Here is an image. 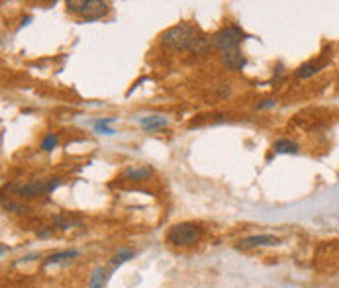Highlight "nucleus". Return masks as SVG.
I'll use <instances>...</instances> for the list:
<instances>
[{"instance_id": "f257e3e1", "label": "nucleus", "mask_w": 339, "mask_h": 288, "mask_svg": "<svg viewBox=\"0 0 339 288\" xmlns=\"http://www.w3.org/2000/svg\"><path fill=\"white\" fill-rule=\"evenodd\" d=\"M196 28L190 24H178V25H173L171 30H167L163 34V41L165 47H171V49H176V51H182V49H190V45H192V41L196 39Z\"/></svg>"}, {"instance_id": "f03ea898", "label": "nucleus", "mask_w": 339, "mask_h": 288, "mask_svg": "<svg viewBox=\"0 0 339 288\" xmlns=\"http://www.w3.org/2000/svg\"><path fill=\"white\" fill-rule=\"evenodd\" d=\"M202 231L196 224H190V222H182V224H176L169 229L167 233V239L173 243V245H178V247H187V245H194L198 243Z\"/></svg>"}, {"instance_id": "7ed1b4c3", "label": "nucleus", "mask_w": 339, "mask_h": 288, "mask_svg": "<svg viewBox=\"0 0 339 288\" xmlns=\"http://www.w3.org/2000/svg\"><path fill=\"white\" fill-rule=\"evenodd\" d=\"M67 8L71 12L81 14L85 20H98L108 12V4L102 0H69Z\"/></svg>"}, {"instance_id": "20e7f679", "label": "nucleus", "mask_w": 339, "mask_h": 288, "mask_svg": "<svg viewBox=\"0 0 339 288\" xmlns=\"http://www.w3.org/2000/svg\"><path fill=\"white\" fill-rule=\"evenodd\" d=\"M243 39H245V34L239 30L238 25H226L220 32H216L210 38V41H212V47H218L222 51H231L238 49V45Z\"/></svg>"}, {"instance_id": "39448f33", "label": "nucleus", "mask_w": 339, "mask_h": 288, "mask_svg": "<svg viewBox=\"0 0 339 288\" xmlns=\"http://www.w3.org/2000/svg\"><path fill=\"white\" fill-rule=\"evenodd\" d=\"M8 190H12L16 194L24 196V198H38L45 192H51V182L49 180H30L28 185H10Z\"/></svg>"}, {"instance_id": "423d86ee", "label": "nucleus", "mask_w": 339, "mask_h": 288, "mask_svg": "<svg viewBox=\"0 0 339 288\" xmlns=\"http://www.w3.org/2000/svg\"><path fill=\"white\" fill-rule=\"evenodd\" d=\"M280 239L275 235H269V233H261V235H251V238H245L239 245L243 249H251V247H265V245H278Z\"/></svg>"}, {"instance_id": "0eeeda50", "label": "nucleus", "mask_w": 339, "mask_h": 288, "mask_svg": "<svg viewBox=\"0 0 339 288\" xmlns=\"http://www.w3.org/2000/svg\"><path fill=\"white\" fill-rule=\"evenodd\" d=\"M222 63H224V67L229 69V71H239V69H243V67L247 65L245 57H243L238 49L224 51V53H222Z\"/></svg>"}, {"instance_id": "6e6552de", "label": "nucleus", "mask_w": 339, "mask_h": 288, "mask_svg": "<svg viewBox=\"0 0 339 288\" xmlns=\"http://www.w3.org/2000/svg\"><path fill=\"white\" fill-rule=\"evenodd\" d=\"M153 175L149 167H129L124 171V178H129V180H145Z\"/></svg>"}, {"instance_id": "1a4fd4ad", "label": "nucleus", "mask_w": 339, "mask_h": 288, "mask_svg": "<svg viewBox=\"0 0 339 288\" xmlns=\"http://www.w3.org/2000/svg\"><path fill=\"white\" fill-rule=\"evenodd\" d=\"M76 255V251H61V253H53V255H49L45 261H43V265L47 267V265H59V263H69V261H73Z\"/></svg>"}, {"instance_id": "9d476101", "label": "nucleus", "mask_w": 339, "mask_h": 288, "mask_svg": "<svg viewBox=\"0 0 339 288\" xmlns=\"http://www.w3.org/2000/svg\"><path fill=\"white\" fill-rule=\"evenodd\" d=\"M139 124L143 129H159V127H165L169 124V120L165 116H147V118H141Z\"/></svg>"}, {"instance_id": "9b49d317", "label": "nucleus", "mask_w": 339, "mask_h": 288, "mask_svg": "<svg viewBox=\"0 0 339 288\" xmlns=\"http://www.w3.org/2000/svg\"><path fill=\"white\" fill-rule=\"evenodd\" d=\"M210 47H212L210 38H206V36H196V39H194L192 45H190V51L196 53V55H206V53L210 51Z\"/></svg>"}, {"instance_id": "f8f14e48", "label": "nucleus", "mask_w": 339, "mask_h": 288, "mask_svg": "<svg viewBox=\"0 0 339 288\" xmlns=\"http://www.w3.org/2000/svg\"><path fill=\"white\" fill-rule=\"evenodd\" d=\"M322 67H324V63H306L296 71V76L298 78H308V76L316 75L318 71H322Z\"/></svg>"}, {"instance_id": "ddd939ff", "label": "nucleus", "mask_w": 339, "mask_h": 288, "mask_svg": "<svg viewBox=\"0 0 339 288\" xmlns=\"http://www.w3.org/2000/svg\"><path fill=\"white\" fill-rule=\"evenodd\" d=\"M273 149H275V153H298V145L290 139H278Z\"/></svg>"}, {"instance_id": "4468645a", "label": "nucleus", "mask_w": 339, "mask_h": 288, "mask_svg": "<svg viewBox=\"0 0 339 288\" xmlns=\"http://www.w3.org/2000/svg\"><path fill=\"white\" fill-rule=\"evenodd\" d=\"M104 280H106V271L98 267L96 271H94V275L90 278V288H102L104 286Z\"/></svg>"}, {"instance_id": "2eb2a0df", "label": "nucleus", "mask_w": 339, "mask_h": 288, "mask_svg": "<svg viewBox=\"0 0 339 288\" xmlns=\"http://www.w3.org/2000/svg\"><path fill=\"white\" fill-rule=\"evenodd\" d=\"M57 143H59L57 136H55V134H49V136H45L43 141H41V149L43 151H53L55 147H57Z\"/></svg>"}, {"instance_id": "dca6fc26", "label": "nucleus", "mask_w": 339, "mask_h": 288, "mask_svg": "<svg viewBox=\"0 0 339 288\" xmlns=\"http://www.w3.org/2000/svg\"><path fill=\"white\" fill-rule=\"evenodd\" d=\"M132 257H134V251H120L112 259V267H118V265H122L127 259H132Z\"/></svg>"}, {"instance_id": "f3484780", "label": "nucleus", "mask_w": 339, "mask_h": 288, "mask_svg": "<svg viewBox=\"0 0 339 288\" xmlns=\"http://www.w3.org/2000/svg\"><path fill=\"white\" fill-rule=\"evenodd\" d=\"M4 208H8V210H14V212H18V214H25L28 212V208L25 206H22V204H14V202H6L4 200V204H2Z\"/></svg>"}, {"instance_id": "a211bd4d", "label": "nucleus", "mask_w": 339, "mask_h": 288, "mask_svg": "<svg viewBox=\"0 0 339 288\" xmlns=\"http://www.w3.org/2000/svg\"><path fill=\"white\" fill-rule=\"evenodd\" d=\"M229 92H231V90H229V87H227V85H220V88H218V94H220L222 98L229 96Z\"/></svg>"}, {"instance_id": "6ab92c4d", "label": "nucleus", "mask_w": 339, "mask_h": 288, "mask_svg": "<svg viewBox=\"0 0 339 288\" xmlns=\"http://www.w3.org/2000/svg\"><path fill=\"white\" fill-rule=\"evenodd\" d=\"M275 104H276V100H265L259 104V108H273Z\"/></svg>"}, {"instance_id": "aec40b11", "label": "nucleus", "mask_w": 339, "mask_h": 288, "mask_svg": "<svg viewBox=\"0 0 339 288\" xmlns=\"http://www.w3.org/2000/svg\"><path fill=\"white\" fill-rule=\"evenodd\" d=\"M39 235H41V238H49L51 233H53V227H51V229H43V231H38Z\"/></svg>"}, {"instance_id": "412c9836", "label": "nucleus", "mask_w": 339, "mask_h": 288, "mask_svg": "<svg viewBox=\"0 0 339 288\" xmlns=\"http://www.w3.org/2000/svg\"><path fill=\"white\" fill-rule=\"evenodd\" d=\"M110 122H114V118H104L100 122H96V125H106V124H110Z\"/></svg>"}]
</instances>
